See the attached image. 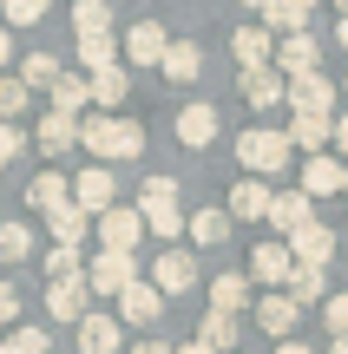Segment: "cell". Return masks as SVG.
Wrapping results in <instances>:
<instances>
[{
  "label": "cell",
  "instance_id": "57",
  "mask_svg": "<svg viewBox=\"0 0 348 354\" xmlns=\"http://www.w3.org/2000/svg\"><path fill=\"white\" fill-rule=\"evenodd\" d=\"M336 7H342V13H348V0H336Z\"/></svg>",
  "mask_w": 348,
  "mask_h": 354
},
{
  "label": "cell",
  "instance_id": "3",
  "mask_svg": "<svg viewBox=\"0 0 348 354\" xmlns=\"http://www.w3.org/2000/svg\"><path fill=\"white\" fill-rule=\"evenodd\" d=\"M283 105H296V118H336V86L322 79V66L315 73H302V79H283Z\"/></svg>",
  "mask_w": 348,
  "mask_h": 354
},
{
  "label": "cell",
  "instance_id": "32",
  "mask_svg": "<svg viewBox=\"0 0 348 354\" xmlns=\"http://www.w3.org/2000/svg\"><path fill=\"white\" fill-rule=\"evenodd\" d=\"M197 342H204L210 354H237V315H217V308H210L204 328H197Z\"/></svg>",
  "mask_w": 348,
  "mask_h": 354
},
{
  "label": "cell",
  "instance_id": "4",
  "mask_svg": "<svg viewBox=\"0 0 348 354\" xmlns=\"http://www.w3.org/2000/svg\"><path fill=\"white\" fill-rule=\"evenodd\" d=\"M125 282H138V256H125V250H99L86 263V289L92 295H118Z\"/></svg>",
  "mask_w": 348,
  "mask_h": 354
},
{
  "label": "cell",
  "instance_id": "40",
  "mask_svg": "<svg viewBox=\"0 0 348 354\" xmlns=\"http://www.w3.org/2000/svg\"><path fill=\"white\" fill-rule=\"evenodd\" d=\"M46 7L53 0H0V20L7 26H33V20H46Z\"/></svg>",
  "mask_w": 348,
  "mask_h": 354
},
{
  "label": "cell",
  "instance_id": "14",
  "mask_svg": "<svg viewBox=\"0 0 348 354\" xmlns=\"http://www.w3.org/2000/svg\"><path fill=\"white\" fill-rule=\"evenodd\" d=\"M289 243H257V250H250V282H263V289H283L289 282Z\"/></svg>",
  "mask_w": 348,
  "mask_h": 354
},
{
  "label": "cell",
  "instance_id": "33",
  "mask_svg": "<svg viewBox=\"0 0 348 354\" xmlns=\"http://www.w3.org/2000/svg\"><path fill=\"white\" fill-rule=\"evenodd\" d=\"M329 125H336V118H296L283 138H289V151H309V158H315V151L329 145Z\"/></svg>",
  "mask_w": 348,
  "mask_h": 354
},
{
  "label": "cell",
  "instance_id": "25",
  "mask_svg": "<svg viewBox=\"0 0 348 354\" xmlns=\"http://www.w3.org/2000/svg\"><path fill=\"white\" fill-rule=\"evenodd\" d=\"M230 46H237V66H244V73H257V66H270V53H276V39L263 33V26H244V33H237Z\"/></svg>",
  "mask_w": 348,
  "mask_h": 354
},
{
  "label": "cell",
  "instance_id": "46",
  "mask_svg": "<svg viewBox=\"0 0 348 354\" xmlns=\"http://www.w3.org/2000/svg\"><path fill=\"white\" fill-rule=\"evenodd\" d=\"M20 322V295H13V282H0V328H13Z\"/></svg>",
  "mask_w": 348,
  "mask_h": 354
},
{
  "label": "cell",
  "instance_id": "22",
  "mask_svg": "<svg viewBox=\"0 0 348 354\" xmlns=\"http://www.w3.org/2000/svg\"><path fill=\"white\" fill-rule=\"evenodd\" d=\"M26 203H33V210H59V203H73V177H66V171H39L33 184H26Z\"/></svg>",
  "mask_w": 348,
  "mask_h": 354
},
{
  "label": "cell",
  "instance_id": "10",
  "mask_svg": "<svg viewBox=\"0 0 348 354\" xmlns=\"http://www.w3.org/2000/svg\"><path fill=\"white\" fill-rule=\"evenodd\" d=\"M138 236H145V223H138V210L131 203H112V210L99 216V250H138Z\"/></svg>",
  "mask_w": 348,
  "mask_h": 354
},
{
  "label": "cell",
  "instance_id": "48",
  "mask_svg": "<svg viewBox=\"0 0 348 354\" xmlns=\"http://www.w3.org/2000/svg\"><path fill=\"white\" fill-rule=\"evenodd\" d=\"M276 354H315V348H302V342H296V335H289V342H283V348H276Z\"/></svg>",
  "mask_w": 348,
  "mask_h": 354
},
{
  "label": "cell",
  "instance_id": "7",
  "mask_svg": "<svg viewBox=\"0 0 348 354\" xmlns=\"http://www.w3.org/2000/svg\"><path fill=\"white\" fill-rule=\"evenodd\" d=\"M191 282H197V256H191V250L152 256V289H158V295H184Z\"/></svg>",
  "mask_w": 348,
  "mask_h": 354
},
{
  "label": "cell",
  "instance_id": "50",
  "mask_svg": "<svg viewBox=\"0 0 348 354\" xmlns=\"http://www.w3.org/2000/svg\"><path fill=\"white\" fill-rule=\"evenodd\" d=\"M13 59V39H7V26H0V66H7Z\"/></svg>",
  "mask_w": 348,
  "mask_h": 354
},
{
  "label": "cell",
  "instance_id": "41",
  "mask_svg": "<svg viewBox=\"0 0 348 354\" xmlns=\"http://www.w3.org/2000/svg\"><path fill=\"white\" fill-rule=\"evenodd\" d=\"M79 263H86V256H79V250H66V243H53V250H46V276H53V282L79 276Z\"/></svg>",
  "mask_w": 348,
  "mask_h": 354
},
{
  "label": "cell",
  "instance_id": "6",
  "mask_svg": "<svg viewBox=\"0 0 348 354\" xmlns=\"http://www.w3.org/2000/svg\"><path fill=\"white\" fill-rule=\"evenodd\" d=\"M112 203H118L112 165H92V171H79V177H73V210H86V216H105Z\"/></svg>",
  "mask_w": 348,
  "mask_h": 354
},
{
  "label": "cell",
  "instance_id": "49",
  "mask_svg": "<svg viewBox=\"0 0 348 354\" xmlns=\"http://www.w3.org/2000/svg\"><path fill=\"white\" fill-rule=\"evenodd\" d=\"M131 354H171L165 342H138V348H131Z\"/></svg>",
  "mask_w": 348,
  "mask_h": 354
},
{
  "label": "cell",
  "instance_id": "30",
  "mask_svg": "<svg viewBox=\"0 0 348 354\" xmlns=\"http://www.w3.org/2000/svg\"><path fill=\"white\" fill-rule=\"evenodd\" d=\"M184 230H191V243H197V250H217V243L230 236V210H197Z\"/></svg>",
  "mask_w": 348,
  "mask_h": 354
},
{
  "label": "cell",
  "instance_id": "8",
  "mask_svg": "<svg viewBox=\"0 0 348 354\" xmlns=\"http://www.w3.org/2000/svg\"><path fill=\"white\" fill-rule=\"evenodd\" d=\"M125 348V328H118L112 308H86V322H79V354H118Z\"/></svg>",
  "mask_w": 348,
  "mask_h": 354
},
{
  "label": "cell",
  "instance_id": "39",
  "mask_svg": "<svg viewBox=\"0 0 348 354\" xmlns=\"http://www.w3.org/2000/svg\"><path fill=\"white\" fill-rule=\"evenodd\" d=\"M263 20H270L263 33H302V20H309V13L289 7V0H270V7H263Z\"/></svg>",
  "mask_w": 348,
  "mask_h": 354
},
{
  "label": "cell",
  "instance_id": "17",
  "mask_svg": "<svg viewBox=\"0 0 348 354\" xmlns=\"http://www.w3.org/2000/svg\"><path fill=\"white\" fill-rule=\"evenodd\" d=\"M165 46H171V33H165L158 20H138V26L125 33V59H131V66H158V59H165Z\"/></svg>",
  "mask_w": 348,
  "mask_h": 354
},
{
  "label": "cell",
  "instance_id": "28",
  "mask_svg": "<svg viewBox=\"0 0 348 354\" xmlns=\"http://www.w3.org/2000/svg\"><path fill=\"white\" fill-rule=\"evenodd\" d=\"M86 92H92V105H105V118H112V105L131 92V79H125V66H112V73H92Z\"/></svg>",
  "mask_w": 348,
  "mask_h": 354
},
{
  "label": "cell",
  "instance_id": "58",
  "mask_svg": "<svg viewBox=\"0 0 348 354\" xmlns=\"http://www.w3.org/2000/svg\"><path fill=\"white\" fill-rule=\"evenodd\" d=\"M0 354H7V348H0Z\"/></svg>",
  "mask_w": 348,
  "mask_h": 354
},
{
  "label": "cell",
  "instance_id": "52",
  "mask_svg": "<svg viewBox=\"0 0 348 354\" xmlns=\"http://www.w3.org/2000/svg\"><path fill=\"white\" fill-rule=\"evenodd\" d=\"M336 46H348V13H342V26H336Z\"/></svg>",
  "mask_w": 348,
  "mask_h": 354
},
{
  "label": "cell",
  "instance_id": "13",
  "mask_svg": "<svg viewBox=\"0 0 348 354\" xmlns=\"http://www.w3.org/2000/svg\"><path fill=\"white\" fill-rule=\"evenodd\" d=\"M329 256H336V230H329V223H302L296 236H289V263L329 269Z\"/></svg>",
  "mask_w": 348,
  "mask_h": 354
},
{
  "label": "cell",
  "instance_id": "11",
  "mask_svg": "<svg viewBox=\"0 0 348 354\" xmlns=\"http://www.w3.org/2000/svg\"><path fill=\"white\" fill-rule=\"evenodd\" d=\"M86 302H92V289H86V276H66V282H46V315L53 322H86Z\"/></svg>",
  "mask_w": 348,
  "mask_h": 354
},
{
  "label": "cell",
  "instance_id": "23",
  "mask_svg": "<svg viewBox=\"0 0 348 354\" xmlns=\"http://www.w3.org/2000/svg\"><path fill=\"white\" fill-rule=\"evenodd\" d=\"M46 99H53V112H59V118H79V112L92 105V92H86V79H79V73H59Z\"/></svg>",
  "mask_w": 348,
  "mask_h": 354
},
{
  "label": "cell",
  "instance_id": "47",
  "mask_svg": "<svg viewBox=\"0 0 348 354\" xmlns=\"http://www.w3.org/2000/svg\"><path fill=\"white\" fill-rule=\"evenodd\" d=\"M329 138H336V145H342V151H348V112L336 118V125H329Z\"/></svg>",
  "mask_w": 348,
  "mask_h": 354
},
{
  "label": "cell",
  "instance_id": "27",
  "mask_svg": "<svg viewBox=\"0 0 348 354\" xmlns=\"http://www.w3.org/2000/svg\"><path fill=\"white\" fill-rule=\"evenodd\" d=\"M73 26H79V39H105V33H112V0H79Z\"/></svg>",
  "mask_w": 348,
  "mask_h": 354
},
{
  "label": "cell",
  "instance_id": "5",
  "mask_svg": "<svg viewBox=\"0 0 348 354\" xmlns=\"http://www.w3.org/2000/svg\"><path fill=\"white\" fill-rule=\"evenodd\" d=\"M315 59H322V39H315L309 26H302V33H283V39H276V53H270V66H276L283 79L315 73Z\"/></svg>",
  "mask_w": 348,
  "mask_h": 354
},
{
  "label": "cell",
  "instance_id": "36",
  "mask_svg": "<svg viewBox=\"0 0 348 354\" xmlns=\"http://www.w3.org/2000/svg\"><path fill=\"white\" fill-rule=\"evenodd\" d=\"M105 138H112V118H105V112H86V118H79V151H92L99 165H105Z\"/></svg>",
  "mask_w": 348,
  "mask_h": 354
},
{
  "label": "cell",
  "instance_id": "1",
  "mask_svg": "<svg viewBox=\"0 0 348 354\" xmlns=\"http://www.w3.org/2000/svg\"><path fill=\"white\" fill-rule=\"evenodd\" d=\"M131 210H138V223L152 230V236H165V250H171V236L184 230V210H178V177H145Z\"/></svg>",
  "mask_w": 348,
  "mask_h": 354
},
{
  "label": "cell",
  "instance_id": "18",
  "mask_svg": "<svg viewBox=\"0 0 348 354\" xmlns=\"http://www.w3.org/2000/svg\"><path fill=\"white\" fill-rule=\"evenodd\" d=\"M33 145H39L46 158H66V151L79 145V118H59V112H46V118L33 125Z\"/></svg>",
  "mask_w": 348,
  "mask_h": 354
},
{
  "label": "cell",
  "instance_id": "16",
  "mask_svg": "<svg viewBox=\"0 0 348 354\" xmlns=\"http://www.w3.org/2000/svg\"><path fill=\"white\" fill-rule=\"evenodd\" d=\"M283 73H276V66H257V73H244V105L250 112H276V105H283Z\"/></svg>",
  "mask_w": 348,
  "mask_h": 354
},
{
  "label": "cell",
  "instance_id": "26",
  "mask_svg": "<svg viewBox=\"0 0 348 354\" xmlns=\"http://www.w3.org/2000/svg\"><path fill=\"white\" fill-rule=\"evenodd\" d=\"M145 151V125H131V118H112V138H105V165H125V158Z\"/></svg>",
  "mask_w": 348,
  "mask_h": 354
},
{
  "label": "cell",
  "instance_id": "45",
  "mask_svg": "<svg viewBox=\"0 0 348 354\" xmlns=\"http://www.w3.org/2000/svg\"><path fill=\"white\" fill-rule=\"evenodd\" d=\"M20 151H26V131H20V125H0V165L20 158Z\"/></svg>",
  "mask_w": 348,
  "mask_h": 354
},
{
  "label": "cell",
  "instance_id": "38",
  "mask_svg": "<svg viewBox=\"0 0 348 354\" xmlns=\"http://www.w3.org/2000/svg\"><path fill=\"white\" fill-rule=\"evenodd\" d=\"M79 66H86V73H112V66H118L112 33H105V39H79Z\"/></svg>",
  "mask_w": 348,
  "mask_h": 354
},
{
  "label": "cell",
  "instance_id": "53",
  "mask_svg": "<svg viewBox=\"0 0 348 354\" xmlns=\"http://www.w3.org/2000/svg\"><path fill=\"white\" fill-rule=\"evenodd\" d=\"M329 354H348V335H342V342H336V348H329Z\"/></svg>",
  "mask_w": 348,
  "mask_h": 354
},
{
  "label": "cell",
  "instance_id": "55",
  "mask_svg": "<svg viewBox=\"0 0 348 354\" xmlns=\"http://www.w3.org/2000/svg\"><path fill=\"white\" fill-rule=\"evenodd\" d=\"M244 7H270V0H244Z\"/></svg>",
  "mask_w": 348,
  "mask_h": 354
},
{
  "label": "cell",
  "instance_id": "31",
  "mask_svg": "<svg viewBox=\"0 0 348 354\" xmlns=\"http://www.w3.org/2000/svg\"><path fill=\"white\" fill-rule=\"evenodd\" d=\"M210 308H217V315L250 308V276H217V282H210Z\"/></svg>",
  "mask_w": 348,
  "mask_h": 354
},
{
  "label": "cell",
  "instance_id": "44",
  "mask_svg": "<svg viewBox=\"0 0 348 354\" xmlns=\"http://www.w3.org/2000/svg\"><path fill=\"white\" fill-rule=\"evenodd\" d=\"M7 354H46V328H13L7 335Z\"/></svg>",
  "mask_w": 348,
  "mask_h": 354
},
{
  "label": "cell",
  "instance_id": "19",
  "mask_svg": "<svg viewBox=\"0 0 348 354\" xmlns=\"http://www.w3.org/2000/svg\"><path fill=\"white\" fill-rule=\"evenodd\" d=\"M158 73H165L171 86H191V79L204 73V53H197L191 39H171V46H165V59H158Z\"/></svg>",
  "mask_w": 348,
  "mask_h": 354
},
{
  "label": "cell",
  "instance_id": "54",
  "mask_svg": "<svg viewBox=\"0 0 348 354\" xmlns=\"http://www.w3.org/2000/svg\"><path fill=\"white\" fill-rule=\"evenodd\" d=\"M289 7H302V13H309V7H315V0H289Z\"/></svg>",
  "mask_w": 348,
  "mask_h": 354
},
{
  "label": "cell",
  "instance_id": "34",
  "mask_svg": "<svg viewBox=\"0 0 348 354\" xmlns=\"http://www.w3.org/2000/svg\"><path fill=\"white\" fill-rule=\"evenodd\" d=\"M53 79H59V59L53 53H26L20 59V86L26 92H53Z\"/></svg>",
  "mask_w": 348,
  "mask_h": 354
},
{
  "label": "cell",
  "instance_id": "15",
  "mask_svg": "<svg viewBox=\"0 0 348 354\" xmlns=\"http://www.w3.org/2000/svg\"><path fill=\"white\" fill-rule=\"evenodd\" d=\"M217 105H204V99H191V105H184V112H178V138L184 145H191V151H204V145H217Z\"/></svg>",
  "mask_w": 348,
  "mask_h": 354
},
{
  "label": "cell",
  "instance_id": "42",
  "mask_svg": "<svg viewBox=\"0 0 348 354\" xmlns=\"http://www.w3.org/2000/svg\"><path fill=\"white\" fill-rule=\"evenodd\" d=\"M26 99H33V92H26L20 79H0V125H13V112H20Z\"/></svg>",
  "mask_w": 348,
  "mask_h": 354
},
{
  "label": "cell",
  "instance_id": "43",
  "mask_svg": "<svg viewBox=\"0 0 348 354\" xmlns=\"http://www.w3.org/2000/svg\"><path fill=\"white\" fill-rule=\"evenodd\" d=\"M322 322H329V335H348V295H322Z\"/></svg>",
  "mask_w": 348,
  "mask_h": 354
},
{
  "label": "cell",
  "instance_id": "56",
  "mask_svg": "<svg viewBox=\"0 0 348 354\" xmlns=\"http://www.w3.org/2000/svg\"><path fill=\"white\" fill-rule=\"evenodd\" d=\"M342 190H348V165H342Z\"/></svg>",
  "mask_w": 348,
  "mask_h": 354
},
{
  "label": "cell",
  "instance_id": "12",
  "mask_svg": "<svg viewBox=\"0 0 348 354\" xmlns=\"http://www.w3.org/2000/svg\"><path fill=\"white\" fill-rule=\"evenodd\" d=\"M263 216H270V230H283V243H289L302 223H315V203L302 197V190H270V210Z\"/></svg>",
  "mask_w": 348,
  "mask_h": 354
},
{
  "label": "cell",
  "instance_id": "51",
  "mask_svg": "<svg viewBox=\"0 0 348 354\" xmlns=\"http://www.w3.org/2000/svg\"><path fill=\"white\" fill-rule=\"evenodd\" d=\"M171 354H210V348L204 342H184V348H171Z\"/></svg>",
  "mask_w": 348,
  "mask_h": 354
},
{
  "label": "cell",
  "instance_id": "24",
  "mask_svg": "<svg viewBox=\"0 0 348 354\" xmlns=\"http://www.w3.org/2000/svg\"><path fill=\"white\" fill-rule=\"evenodd\" d=\"M283 295H289L296 308H309V302H322V295H329V282H322V269L296 263V269H289V282H283Z\"/></svg>",
  "mask_w": 348,
  "mask_h": 354
},
{
  "label": "cell",
  "instance_id": "2",
  "mask_svg": "<svg viewBox=\"0 0 348 354\" xmlns=\"http://www.w3.org/2000/svg\"><path fill=\"white\" fill-rule=\"evenodd\" d=\"M237 158H244L250 177H276V171L289 165V138H283V131H270V125H257V131L237 138Z\"/></svg>",
  "mask_w": 348,
  "mask_h": 354
},
{
  "label": "cell",
  "instance_id": "20",
  "mask_svg": "<svg viewBox=\"0 0 348 354\" xmlns=\"http://www.w3.org/2000/svg\"><path fill=\"white\" fill-rule=\"evenodd\" d=\"M296 315H302V308L289 302L283 289H270V295H263V302H257V322H263V328L276 335V342H289V335H296Z\"/></svg>",
  "mask_w": 348,
  "mask_h": 354
},
{
  "label": "cell",
  "instance_id": "21",
  "mask_svg": "<svg viewBox=\"0 0 348 354\" xmlns=\"http://www.w3.org/2000/svg\"><path fill=\"white\" fill-rule=\"evenodd\" d=\"M336 190H342V165L329 151H315L309 165H302V197L315 203V197H336Z\"/></svg>",
  "mask_w": 348,
  "mask_h": 354
},
{
  "label": "cell",
  "instance_id": "29",
  "mask_svg": "<svg viewBox=\"0 0 348 354\" xmlns=\"http://www.w3.org/2000/svg\"><path fill=\"white\" fill-rule=\"evenodd\" d=\"M46 223H53V243L79 250V236L92 230V216H86V210H73V203H59V210H46Z\"/></svg>",
  "mask_w": 348,
  "mask_h": 354
},
{
  "label": "cell",
  "instance_id": "37",
  "mask_svg": "<svg viewBox=\"0 0 348 354\" xmlns=\"http://www.w3.org/2000/svg\"><path fill=\"white\" fill-rule=\"evenodd\" d=\"M33 256V230L26 223H0V263H26Z\"/></svg>",
  "mask_w": 348,
  "mask_h": 354
},
{
  "label": "cell",
  "instance_id": "59",
  "mask_svg": "<svg viewBox=\"0 0 348 354\" xmlns=\"http://www.w3.org/2000/svg\"><path fill=\"white\" fill-rule=\"evenodd\" d=\"M342 92H348V86H342Z\"/></svg>",
  "mask_w": 348,
  "mask_h": 354
},
{
  "label": "cell",
  "instance_id": "9",
  "mask_svg": "<svg viewBox=\"0 0 348 354\" xmlns=\"http://www.w3.org/2000/svg\"><path fill=\"white\" fill-rule=\"evenodd\" d=\"M112 302H118V322H131V328H152V322L165 315V295H158L152 282H125Z\"/></svg>",
  "mask_w": 348,
  "mask_h": 354
},
{
  "label": "cell",
  "instance_id": "35",
  "mask_svg": "<svg viewBox=\"0 0 348 354\" xmlns=\"http://www.w3.org/2000/svg\"><path fill=\"white\" fill-rule=\"evenodd\" d=\"M263 210H270V184L263 177H244L230 190V216H263Z\"/></svg>",
  "mask_w": 348,
  "mask_h": 354
}]
</instances>
